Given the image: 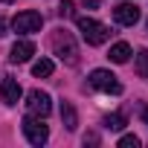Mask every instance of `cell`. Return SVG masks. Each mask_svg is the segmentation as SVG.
Returning a JSON list of instances; mask_svg holds the SVG:
<instances>
[{"mask_svg":"<svg viewBox=\"0 0 148 148\" xmlns=\"http://www.w3.org/2000/svg\"><path fill=\"white\" fill-rule=\"evenodd\" d=\"M52 70H55V64L49 61V58H41V61H35L32 64V73L38 79H44V76H52Z\"/></svg>","mask_w":148,"mask_h":148,"instance_id":"cell-12","label":"cell"},{"mask_svg":"<svg viewBox=\"0 0 148 148\" xmlns=\"http://www.w3.org/2000/svg\"><path fill=\"white\" fill-rule=\"evenodd\" d=\"M136 145H139V136L136 134H125L119 139V148H136Z\"/></svg>","mask_w":148,"mask_h":148,"instance_id":"cell-16","label":"cell"},{"mask_svg":"<svg viewBox=\"0 0 148 148\" xmlns=\"http://www.w3.org/2000/svg\"><path fill=\"white\" fill-rule=\"evenodd\" d=\"M52 47H55V55H58L61 61H67V64H76V61H79V49H76V41H73V35H70L67 29H61V32L55 35Z\"/></svg>","mask_w":148,"mask_h":148,"instance_id":"cell-3","label":"cell"},{"mask_svg":"<svg viewBox=\"0 0 148 148\" xmlns=\"http://www.w3.org/2000/svg\"><path fill=\"white\" fill-rule=\"evenodd\" d=\"M32 55H35V44H32V41H18V44L12 47V55H9V58H12L15 64H26Z\"/></svg>","mask_w":148,"mask_h":148,"instance_id":"cell-9","label":"cell"},{"mask_svg":"<svg viewBox=\"0 0 148 148\" xmlns=\"http://www.w3.org/2000/svg\"><path fill=\"white\" fill-rule=\"evenodd\" d=\"M0 3H15V0H0Z\"/></svg>","mask_w":148,"mask_h":148,"instance_id":"cell-19","label":"cell"},{"mask_svg":"<svg viewBox=\"0 0 148 148\" xmlns=\"http://www.w3.org/2000/svg\"><path fill=\"white\" fill-rule=\"evenodd\" d=\"M128 55H131V47H128L125 41L113 44V47H110V52H108V58H110L113 64H125V61H128Z\"/></svg>","mask_w":148,"mask_h":148,"instance_id":"cell-11","label":"cell"},{"mask_svg":"<svg viewBox=\"0 0 148 148\" xmlns=\"http://www.w3.org/2000/svg\"><path fill=\"white\" fill-rule=\"evenodd\" d=\"M58 15L61 18H73L76 15V3H73V0H64V3L58 6Z\"/></svg>","mask_w":148,"mask_h":148,"instance_id":"cell-15","label":"cell"},{"mask_svg":"<svg viewBox=\"0 0 148 148\" xmlns=\"http://www.w3.org/2000/svg\"><path fill=\"white\" fill-rule=\"evenodd\" d=\"M84 142H90V145H96V142H99V136H96V134H87V136H84Z\"/></svg>","mask_w":148,"mask_h":148,"instance_id":"cell-17","label":"cell"},{"mask_svg":"<svg viewBox=\"0 0 148 148\" xmlns=\"http://www.w3.org/2000/svg\"><path fill=\"white\" fill-rule=\"evenodd\" d=\"M41 26H44V18H41V12H32V9L18 12V15L12 18V29H15L18 35H32V32H41Z\"/></svg>","mask_w":148,"mask_h":148,"instance_id":"cell-2","label":"cell"},{"mask_svg":"<svg viewBox=\"0 0 148 148\" xmlns=\"http://www.w3.org/2000/svg\"><path fill=\"white\" fill-rule=\"evenodd\" d=\"M136 76L148 79V49H139V55H136Z\"/></svg>","mask_w":148,"mask_h":148,"instance_id":"cell-14","label":"cell"},{"mask_svg":"<svg viewBox=\"0 0 148 148\" xmlns=\"http://www.w3.org/2000/svg\"><path fill=\"white\" fill-rule=\"evenodd\" d=\"M125 125H128L125 113H110V116L105 119V128H108V131H122Z\"/></svg>","mask_w":148,"mask_h":148,"instance_id":"cell-13","label":"cell"},{"mask_svg":"<svg viewBox=\"0 0 148 148\" xmlns=\"http://www.w3.org/2000/svg\"><path fill=\"white\" fill-rule=\"evenodd\" d=\"M90 84L96 90H102V93H113V96L122 93V84L116 82V76H113L110 70H93L90 73Z\"/></svg>","mask_w":148,"mask_h":148,"instance_id":"cell-5","label":"cell"},{"mask_svg":"<svg viewBox=\"0 0 148 148\" xmlns=\"http://www.w3.org/2000/svg\"><path fill=\"white\" fill-rule=\"evenodd\" d=\"M61 122L67 131H76L79 128V116H76V108H73L70 102H61Z\"/></svg>","mask_w":148,"mask_h":148,"instance_id":"cell-10","label":"cell"},{"mask_svg":"<svg viewBox=\"0 0 148 148\" xmlns=\"http://www.w3.org/2000/svg\"><path fill=\"white\" fill-rule=\"evenodd\" d=\"M76 26H79L82 38H84L90 47H102V44L110 38V29H108L105 23L93 21V18H76Z\"/></svg>","mask_w":148,"mask_h":148,"instance_id":"cell-1","label":"cell"},{"mask_svg":"<svg viewBox=\"0 0 148 148\" xmlns=\"http://www.w3.org/2000/svg\"><path fill=\"white\" fill-rule=\"evenodd\" d=\"M0 35H3V21H0Z\"/></svg>","mask_w":148,"mask_h":148,"instance_id":"cell-20","label":"cell"},{"mask_svg":"<svg viewBox=\"0 0 148 148\" xmlns=\"http://www.w3.org/2000/svg\"><path fill=\"white\" fill-rule=\"evenodd\" d=\"M18 99H21V84H18V79L6 76L0 82V102L3 105H18Z\"/></svg>","mask_w":148,"mask_h":148,"instance_id":"cell-7","label":"cell"},{"mask_svg":"<svg viewBox=\"0 0 148 148\" xmlns=\"http://www.w3.org/2000/svg\"><path fill=\"white\" fill-rule=\"evenodd\" d=\"M113 21L122 23V26H134V23L139 21V9H136L134 3H119V6L113 9Z\"/></svg>","mask_w":148,"mask_h":148,"instance_id":"cell-8","label":"cell"},{"mask_svg":"<svg viewBox=\"0 0 148 148\" xmlns=\"http://www.w3.org/2000/svg\"><path fill=\"white\" fill-rule=\"evenodd\" d=\"M142 119H145V125H148V108H145V110H142Z\"/></svg>","mask_w":148,"mask_h":148,"instance_id":"cell-18","label":"cell"},{"mask_svg":"<svg viewBox=\"0 0 148 148\" xmlns=\"http://www.w3.org/2000/svg\"><path fill=\"white\" fill-rule=\"evenodd\" d=\"M26 110L32 113V116H49V110H52V102H49V96L44 93V90H32L29 96H26Z\"/></svg>","mask_w":148,"mask_h":148,"instance_id":"cell-6","label":"cell"},{"mask_svg":"<svg viewBox=\"0 0 148 148\" xmlns=\"http://www.w3.org/2000/svg\"><path fill=\"white\" fill-rule=\"evenodd\" d=\"M23 134H26V139L32 145H44L49 139V128L41 122V116H32V113L23 119Z\"/></svg>","mask_w":148,"mask_h":148,"instance_id":"cell-4","label":"cell"}]
</instances>
